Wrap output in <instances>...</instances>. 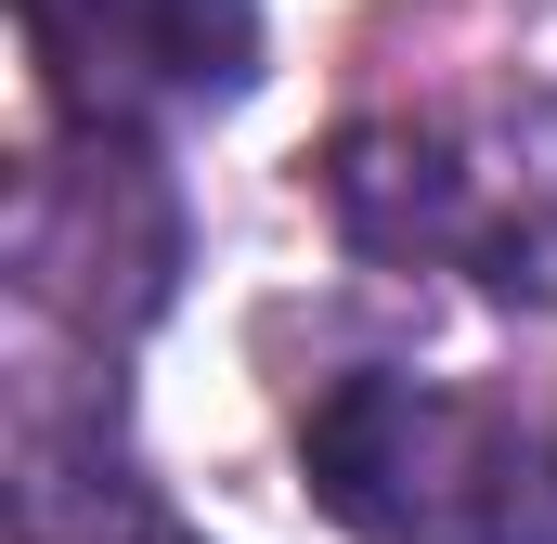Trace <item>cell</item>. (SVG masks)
Masks as SVG:
<instances>
[{
	"mask_svg": "<svg viewBox=\"0 0 557 544\" xmlns=\"http://www.w3.org/2000/svg\"><path fill=\"white\" fill-rule=\"evenodd\" d=\"M52 131H169L260 91V0H13Z\"/></svg>",
	"mask_w": 557,
	"mask_h": 544,
	"instance_id": "obj_4",
	"label": "cell"
},
{
	"mask_svg": "<svg viewBox=\"0 0 557 544\" xmlns=\"http://www.w3.org/2000/svg\"><path fill=\"white\" fill-rule=\"evenodd\" d=\"M324 221L376 272H467L506 311H557V131L545 118H350L324 143Z\"/></svg>",
	"mask_w": 557,
	"mask_h": 544,
	"instance_id": "obj_2",
	"label": "cell"
},
{
	"mask_svg": "<svg viewBox=\"0 0 557 544\" xmlns=\"http://www.w3.org/2000/svg\"><path fill=\"white\" fill-rule=\"evenodd\" d=\"M143 544H195V532H143Z\"/></svg>",
	"mask_w": 557,
	"mask_h": 544,
	"instance_id": "obj_6",
	"label": "cell"
},
{
	"mask_svg": "<svg viewBox=\"0 0 557 544\" xmlns=\"http://www.w3.org/2000/svg\"><path fill=\"white\" fill-rule=\"evenodd\" d=\"M13 298L39 324H65L91 363H117L143 324H169L182 272H195V208L182 169L143 131H52L13 182Z\"/></svg>",
	"mask_w": 557,
	"mask_h": 544,
	"instance_id": "obj_3",
	"label": "cell"
},
{
	"mask_svg": "<svg viewBox=\"0 0 557 544\" xmlns=\"http://www.w3.org/2000/svg\"><path fill=\"white\" fill-rule=\"evenodd\" d=\"M13 532L26 544H143V480L117 441V376L78 363V390L39 363L13 390Z\"/></svg>",
	"mask_w": 557,
	"mask_h": 544,
	"instance_id": "obj_5",
	"label": "cell"
},
{
	"mask_svg": "<svg viewBox=\"0 0 557 544\" xmlns=\"http://www.w3.org/2000/svg\"><path fill=\"white\" fill-rule=\"evenodd\" d=\"M298 467L350 544H557V376L428 390L403 363H350L298 415Z\"/></svg>",
	"mask_w": 557,
	"mask_h": 544,
	"instance_id": "obj_1",
	"label": "cell"
}]
</instances>
